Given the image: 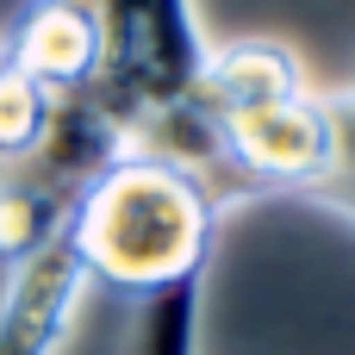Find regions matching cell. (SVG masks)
<instances>
[{
    "instance_id": "cell-9",
    "label": "cell",
    "mask_w": 355,
    "mask_h": 355,
    "mask_svg": "<svg viewBox=\"0 0 355 355\" xmlns=\"http://www.w3.org/2000/svg\"><path fill=\"white\" fill-rule=\"evenodd\" d=\"M331 119H337V168L300 200H312V206L337 212L343 225H355V87L331 94Z\"/></svg>"
},
{
    "instance_id": "cell-8",
    "label": "cell",
    "mask_w": 355,
    "mask_h": 355,
    "mask_svg": "<svg viewBox=\"0 0 355 355\" xmlns=\"http://www.w3.org/2000/svg\"><path fill=\"white\" fill-rule=\"evenodd\" d=\"M50 112H56V94H44L31 75H19V69L0 56V168L25 162V156L44 144Z\"/></svg>"
},
{
    "instance_id": "cell-4",
    "label": "cell",
    "mask_w": 355,
    "mask_h": 355,
    "mask_svg": "<svg viewBox=\"0 0 355 355\" xmlns=\"http://www.w3.org/2000/svg\"><path fill=\"white\" fill-rule=\"evenodd\" d=\"M87 287L94 281L62 231L50 243H37L25 262H12V275L0 287V355H56Z\"/></svg>"
},
{
    "instance_id": "cell-6",
    "label": "cell",
    "mask_w": 355,
    "mask_h": 355,
    "mask_svg": "<svg viewBox=\"0 0 355 355\" xmlns=\"http://www.w3.org/2000/svg\"><path fill=\"white\" fill-rule=\"evenodd\" d=\"M306 94V69L287 44L275 37H237V44H218L193 81V106L225 125V119H243V112H262V106H281Z\"/></svg>"
},
{
    "instance_id": "cell-2",
    "label": "cell",
    "mask_w": 355,
    "mask_h": 355,
    "mask_svg": "<svg viewBox=\"0 0 355 355\" xmlns=\"http://www.w3.org/2000/svg\"><path fill=\"white\" fill-rule=\"evenodd\" d=\"M100 12V75L94 94L125 119V131L150 112L193 100V81L212 56L193 0H87Z\"/></svg>"
},
{
    "instance_id": "cell-7",
    "label": "cell",
    "mask_w": 355,
    "mask_h": 355,
    "mask_svg": "<svg viewBox=\"0 0 355 355\" xmlns=\"http://www.w3.org/2000/svg\"><path fill=\"white\" fill-rule=\"evenodd\" d=\"M125 355H200V281L137 300V324Z\"/></svg>"
},
{
    "instance_id": "cell-1",
    "label": "cell",
    "mask_w": 355,
    "mask_h": 355,
    "mask_svg": "<svg viewBox=\"0 0 355 355\" xmlns=\"http://www.w3.org/2000/svg\"><path fill=\"white\" fill-rule=\"evenodd\" d=\"M212 231L218 200L206 193V181L137 150L119 156L100 181H87L62 225L87 281L125 300H156L187 281H206Z\"/></svg>"
},
{
    "instance_id": "cell-3",
    "label": "cell",
    "mask_w": 355,
    "mask_h": 355,
    "mask_svg": "<svg viewBox=\"0 0 355 355\" xmlns=\"http://www.w3.org/2000/svg\"><path fill=\"white\" fill-rule=\"evenodd\" d=\"M218 131H225V162L243 193H293L300 200L337 168V119H331V100H318L312 87L281 106L225 119Z\"/></svg>"
},
{
    "instance_id": "cell-5",
    "label": "cell",
    "mask_w": 355,
    "mask_h": 355,
    "mask_svg": "<svg viewBox=\"0 0 355 355\" xmlns=\"http://www.w3.org/2000/svg\"><path fill=\"white\" fill-rule=\"evenodd\" d=\"M0 50L19 75H31L44 94L62 100V94L94 87L106 37H100V12L87 0H25V12L12 19Z\"/></svg>"
}]
</instances>
